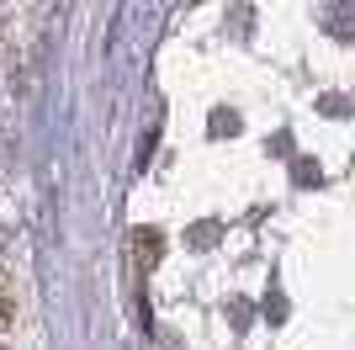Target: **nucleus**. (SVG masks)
<instances>
[{"label": "nucleus", "instance_id": "nucleus-1", "mask_svg": "<svg viewBox=\"0 0 355 350\" xmlns=\"http://www.w3.org/2000/svg\"><path fill=\"white\" fill-rule=\"evenodd\" d=\"M133 239H138V260H144V265L159 260V233H144V228H138Z\"/></svg>", "mask_w": 355, "mask_h": 350}]
</instances>
